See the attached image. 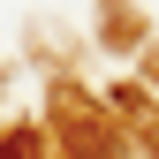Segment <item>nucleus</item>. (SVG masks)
I'll list each match as a JSON object with an SVG mask.
<instances>
[]
</instances>
